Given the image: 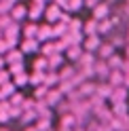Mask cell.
Instances as JSON below:
<instances>
[{
  "label": "cell",
  "mask_w": 129,
  "mask_h": 131,
  "mask_svg": "<svg viewBox=\"0 0 129 131\" xmlns=\"http://www.w3.org/2000/svg\"><path fill=\"white\" fill-rule=\"evenodd\" d=\"M32 68H34L36 72H47V70H49V66H47V57H42V55L36 57V61L32 63Z\"/></svg>",
  "instance_id": "4dcf8cb0"
},
{
  "label": "cell",
  "mask_w": 129,
  "mask_h": 131,
  "mask_svg": "<svg viewBox=\"0 0 129 131\" xmlns=\"http://www.w3.org/2000/svg\"><path fill=\"white\" fill-rule=\"evenodd\" d=\"M63 61H66L63 53H53L51 57H47V66H49V70H55V72L63 66Z\"/></svg>",
  "instance_id": "4fadbf2b"
},
{
  "label": "cell",
  "mask_w": 129,
  "mask_h": 131,
  "mask_svg": "<svg viewBox=\"0 0 129 131\" xmlns=\"http://www.w3.org/2000/svg\"><path fill=\"white\" fill-rule=\"evenodd\" d=\"M80 55H83V47L80 45H72V47H68L66 51H63V57H66L68 61H72V63H76Z\"/></svg>",
  "instance_id": "8fae6325"
},
{
  "label": "cell",
  "mask_w": 129,
  "mask_h": 131,
  "mask_svg": "<svg viewBox=\"0 0 129 131\" xmlns=\"http://www.w3.org/2000/svg\"><path fill=\"white\" fill-rule=\"evenodd\" d=\"M83 6H85V2L83 0H68V4H66V13H78V11H83Z\"/></svg>",
  "instance_id": "4316f807"
},
{
  "label": "cell",
  "mask_w": 129,
  "mask_h": 131,
  "mask_svg": "<svg viewBox=\"0 0 129 131\" xmlns=\"http://www.w3.org/2000/svg\"><path fill=\"white\" fill-rule=\"evenodd\" d=\"M47 131H55V129H53V127H51V129H47Z\"/></svg>",
  "instance_id": "ee69618b"
},
{
  "label": "cell",
  "mask_w": 129,
  "mask_h": 131,
  "mask_svg": "<svg viewBox=\"0 0 129 131\" xmlns=\"http://www.w3.org/2000/svg\"><path fill=\"white\" fill-rule=\"evenodd\" d=\"M125 57H129V42L125 45Z\"/></svg>",
  "instance_id": "ab89813d"
},
{
  "label": "cell",
  "mask_w": 129,
  "mask_h": 131,
  "mask_svg": "<svg viewBox=\"0 0 129 131\" xmlns=\"http://www.w3.org/2000/svg\"><path fill=\"white\" fill-rule=\"evenodd\" d=\"M4 63H6V68L17 66V63H23V53L19 51V49H11V51L4 55Z\"/></svg>",
  "instance_id": "52a82bcc"
},
{
  "label": "cell",
  "mask_w": 129,
  "mask_h": 131,
  "mask_svg": "<svg viewBox=\"0 0 129 131\" xmlns=\"http://www.w3.org/2000/svg\"><path fill=\"white\" fill-rule=\"evenodd\" d=\"M17 49H19L23 55H26V53H36V51H40V42H38L36 38H23Z\"/></svg>",
  "instance_id": "5b68a950"
},
{
  "label": "cell",
  "mask_w": 129,
  "mask_h": 131,
  "mask_svg": "<svg viewBox=\"0 0 129 131\" xmlns=\"http://www.w3.org/2000/svg\"><path fill=\"white\" fill-rule=\"evenodd\" d=\"M114 53H116V49L112 47L110 42H102V45H100V49L95 51V57H98V59H104V61H106L108 57H110V55H114Z\"/></svg>",
  "instance_id": "30bf717a"
},
{
  "label": "cell",
  "mask_w": 129,
  "mask_h": 131,
  "mask_svg": "<svg viewBox=\"0 0 129 131\" xmlns=\"http://www.w3.org/2000/svg\"><path fill=\"white\" fill-rule=\"evenodd\" d=\"M34 123H36V125H34L36 131H47V129H51V118H36Z\"/></svg>",
  "instance_id": "1f68e13d"
},
{
  "label": "cell",
  "mask_w": 129,
  "mask_h": 131,
  "mask_svg": "<svg viewBox=\"0 0 129 131\" xmlns=\"http://www.w3.org/2000/svg\"><path fill=\"white\" fill-rule=\"evenodd\" d=\"M95 53H87L83 51V55L78 57V61H76V68H93V63H95Z\"/></svg>",
  "instance_id": "7c38bea8"
},
{
  "label": "cell",
  "mask_w": 129,
  "mask_h": 131,
  "mask_svg": "<svg viewBox=\"0 0 129 131\" xmlns=\"http://www.w3.org/2000/svg\"><path fill=\"white\" fill-rule=\"evenodd\" d=\"M34 2H40V4H47V2H51V0H34Z\"/></svg>",
  "instance_id": "60d3db41"
},
{
  "label": "cell",
  "mask_w": 129,
  "mask_h": 131,
  "mask_svg": "<svg viewBox=\"0 0 129 131\" xmlns=\"http://www.w3.org/2000/svg\"><path fill=\"white\" fill-rule=\"evenodd\" d=\"M83 36H93V34H98V21H95L93 17L91 19H87V21H83Z\"/></svg>",
  "instance_id": "d6986e66"
},
{
  "label": "cell",
  "mask_w": 129,
  "mask_h": 131,
  "mask_svg": "<svg viewBox=\"0 0 129 131\" xmlns=\"http://www.w3.org/2000/svg\"><path fill=\"white\" fill-rule=\"evenodd\" d=\"M42 80H45V72H32V74H28V85L32 87H38V85H42Z\"/></svg>",
  "instance_id": "484cf974"
},
{
  "label": "cell",
  "mask_w": 129,
  "mask_h": 131,
  "mask_svg": "<svg viewBox=\"0 0 129 131\" xmlns=\"http://www.w3.org/2000/svg\"><path fill=\"white\" fill-rule=\"evenodd\" d=\"M123 72H129V57L123 59Z\"/></svg>",
  "instance_id": "74e56055"
},
{
  "label": "cell",
  "mask_w": 129,
  "mask_h": 131,
  "mask_svg": "<svg viewBox=\"0 0 129 131\" xmlns=\"http://www.w3.org/2000/svg\"><path fill=\"white\" fill-rule=\"evenodd\" d=\"M123 59H125L123 55L114 53V55H110L108 59H106V63H108V68H110V70H123Z\"/></svg>",
  "instance_id": "44dd1931"
},
{
  "label": "cell",
  "mask_w": 129,
  "mask_h": 131,
  "mask_svg": "<svg viewBox=\"0 0 129 131\" xmlns=\"http://www.w3.org/2000/svg\"><path fill=\"white\" fill-rule=\"evenodd\" d=\"M112 116H129V112H127V102H116V104H112Z\"/></svg>",
  "instance_id": "cb8c5ba5"
},
{
  "label": "cell",
  "mask_w": 129,
  "mask_h": 131,
  "mask_svg": "<svg viewBox=\"0 0 129 131\" xmlns=\"http://www.w3.org/2000/svg\"><path fill=\"white\" fill-rule=\"evenodd\" d=\"M112 95V87L108 83H98L95 85V97H100V100H110Z\"/></svg>",
  "instance_id": "2e32d148"
},
{
  "label": "cell",
  "mask_w": 129,
  "mask_h": 131,
  "mask_svg": "<svg viewBox=\"0 0 129 131\" xmlns=\"http://www.w3.org/2000/svg\"><path fill=\"white\" fill-rule=\"evenodd\" d=\"M61 100H63V95H61L59 89H49V93H47V97H45V104L49 106V108H53V106H57Z\"/></svg>",
  "instance_id": "9a60e30c"
},
{
  "label": "cell",
  "mask_w": 129,
  "mask_h": 131,
  "mask_svg": "<svg viewBox=\"0 0 129 131\" xmlns=\"http://www.w3.org/2000/svg\"><path fill=\"white\" fill-rule=\"evenodd\" d=\"M23 102H26V95L19 93V91H15V93L9 97V104H11V106H19V108H23Z\"/></svg>",
  "instance_id": "f546056e"
},
{
  "label": "cell",
  "mask_w": 129,
  "mask_h": 131,
  "mask_svg": "<svg viewBox=\"0 0 129 131\" xmlns=\"http://www.w3.org/2000/svg\"><path fill=\"white\" fill-rule=\"evenodd\" d=\"M45 6H47V4H40V2H34V0H32V4L28 6V19L36 23L40 17H42V13H45Z\"/></svg>",
  "instance_id": "8992f818"
},
{
  "label": "cell",
  "mask_w": 129,
  "mask_h": 131,
  "mask_svg": "<svg viewBox=\"0 0 129 131\" xmlns=\"http://www.w3.org/2000/svg\"><path fill=\"white\" fill-rule=\"evenodd\" d=\"M53 38V28L51 23H42V26H38V34H36V40L38 42H47V40Z\"/></svg>",
  "instance_id": "9c48e42d"
},
{
  "label": "cell",
  "mask_w": 129,
  "mask_h": 131,
  "mask_svg": "<svg viewBox=\"0 0 129 131\" xmlns=\"http://www.w3.org/2000/svg\"><path fill=\"white\" fill-rule=\"evenodd\" d=\"M23 131H36L34 127H26V129H23Z\"/></svg>",
  "instance_id": "b9f144b4"
},
{
  "label": "cell",
  "mask_w": 129,
  "mask_h": 131,
  "mask_svg": "<svg viewBox=\"0 0 129 131\" xmlns=\"http://www.w3.org/2000/svg\"><path fill=\"white\" fill-rule=\"evenodd\" d=\"M83 2H85V6H87V9H93V6L98 4L100 0H83Z\"/></svg>",
  "instance_id": "d590c367"
},
{
  "label": "cell",
  "mask_w": 129,
  "mask_h": 131,
  "mask_svg": "<svg viewBox=\"0 0 129 131\" xmlns=\"http://www.w3.org/2000/svg\"><path fill=\"white\" fill-rule=\"evenodd\" d=\"M11 83L15 87H26L28 85V72L21 70V72H15V74H11Z\"/></svg>",
  "instance_id": "7402d4cb"
},
{
  "label": "cell",
  "mask_w": 129,
  "mask_h": 131,
  "mask_svg": "<svg viewBox=\"0 0 129 131\" xmlns=\"http://www.w3.org/2000/svg\"><path fill=\"white\" fill-rule=\"evenodd\" d=\"M9 15H11V19L15 23H19L23 19H28V6L21 4V2H17V4H13V9L9 11Z\"/></svg>",
  "instance_id": "277c9868"
},
{
  "label": "cell",
  "mask_w": 129,
  "mask_h": 131,
  "mask_svg": "<svg viewBox=\"0 0 129 131\" xmlns=\"http://www.w3.org/2000/svg\"><path fill=\"white\" fill-rule=\"evenodd\" d=\"M6 63H4V55H0V70H4Z\"/></svg>",
  "instance_id": "f35d334b"
},
{
  "label": "cell",
  "mask_w": 129,
  "mask_h": 131,
  "mask_svg": "<svg viewBox=\"0 0 129 131\" xmlns=\"http://www.w3.org/2000/svg\"><path fill=\"white\" fill-rule=\"evenodd\" d=\"M108 74H110V68H108V63L104 61V59H95V63H93V76H98V78H108Z\"/></svg>",
  "instance_id": "ba28073f"
},
{
  "label": "cell",
  "mask_w": 129,
  "mask_h": 131,
  "mask_svg": "<svg viewBox=\"0 0 129 131\" xmlns=\"http://www.w3.org/2000/svg\"><path fill=\"white\" fill-rule=\"evenodd\" d=\"M40 53H42V57H51L53 53H57L55 42H53V40H47L45 45H40Z\"/></svg>",
  "instance_id": "83f0119b"
},
{
  "label": "cell",
  "mask_w": 129,
  "mask_h": 131,
  "mask_svg": "<svg viewBox=\"0 0 129 131\" xmlns=\"http://www.w3.org/2000/svg\"><path fill=\"white\" fill-rule=\"evenodd\" d=\"M100 45H102V36H100V34L85 36V38H83V42H80L83 51H87V53H95V51L100 49Z\"/></svg>",
  "instance_id": "3957f363"
},
{
  "label": "cell",
  "mask_w": 129,
  "mask_h": 131,
  "mask_svg": "<svg viewBox=\"0 0 129 131\" xmlns=\"http://www.w3.org/2000/svg\"><path fill=\"white\" fill-rule=\"evenodd\" d=\"M80 30H83V21H80L78 17L68 21V32H80Z\"/></svg>",
  "instance_id": "d6a6232c"
},
{
  "label": "cell",
  "mask_w": 129,
  "mask_h": 131,
  "mask_svg": "<svg viewBox=\"0 0 129 131\" xmlns=\"http://www.w3.org/2000/svg\"><path fill=\"white\" fill-rule=\"evenodd\" d=\"M47 93H49V89H47L45 85H38V87H34V97H32V100L34 102H45Z\"/></svg>",
  "instance_id": "f1b7e54d"
},
{
  "label": "cell",
  "mask_w": 129,
  "mask_h": 131,
  "mask_svg": "<svg viewBox=\"0 0 129 131\" xmlns=\"http://www.w3.org/2000/svg\"><path fill=\"white\" fill-rule=\"evenodd\" d=\"M36 34H38V23H34V21H30V23H26V26L21 28V36L23 38H36Z\"/></svg>",
  "instance_id": "603a6c76"
},
{
  "label": "cell",
  "mask_w": 129,
  "mask_h": 131,
  "mask_svg": "<svg viewBox=\"0 0 129 131\" xmlns=\"http://www.w3.org/2000/svg\"><path fill=\"white\" fill-rule=\"evenodd\" d=\"M53 38H61V36H66L68 34V23H63V21H57V23H53Z\"/></svg>",
  "instance_id": "d4e9b609"
},
{
  "label": "cell",
  "mask_w": 129,
  "mask_h": 131,
  "mask_svg": "<svg viewBox=\"0 0 129 131\" xmlns=\"http://www.w3.org/2000/svg\"><path fill=\"white\" fill-rule=\"evenodd\" d=\"M110 11H112V9H110V4L106 2V0H100V2L91 9V17H93L95 21L108 19V17H110Z\"/></svg>",
  "instance_id": "6da1fadb"
},
{
  "label": "cell",
  "mask_w": 129,
  "mask_h": 131,
  "mask_svg": "<svg viewBox=\"0 0 129 131\" xmlns=\"http://www.w3.org/2000/svg\"><path fill=\"white\" fill-rule=\"evenodd\" d=\"M61 9H59V6L57 4H53V2H49V4H47L45 6V13H42V17L47 19V23H51V26H53V23H57L59 21V17H61Z\"/></svg>",
  "instance_id": "7a4b0ae2"
},
{
  "label": "cell",
  "mask_w": 129,
  "mask_h": 131,
  "mask_svg": "<svg viewBox=\"0 0 129 131\" xmlns=\"http://www.w3.org/2000/svg\"><path fill=\"white\" fill-rule=\"evenodd\" d=\"M108 42L114 47V49H123V47L127 45V36L123 34V32H114V34L110 36V40H108Z\"/></svg>",
  "instance_id": "ffe728a7"
},
{
  "label": "cell",
  "mask_w": 129,
  "mask_h": 131,
  "mask_svg": "<svg viewBox=\"0 0 129 131\" xmlns=\"http://www.w3.org/2000/svg\"><path fill=\"white\" fill-rule=\"evenodd\" d=\"M123 87L129 89V72H123Z\"/></svg>",
  "instance_id": "8d00e7d4"
},
{
  "label": "cell",
  "mask_w": 129,
  "mask_h": 131,
  "mask_svg": "<svg viewBox=\"0 0 129 131\" xmlns=\"http://www.w3.org/2000/svg\"><path fill=\"white\" fill-rule=\"evenodd\" d=\"M42 85L47 87V89H55L59 85V74L55 70H47L45 72V80H42Z\"/></svg>",
  "instance_id": "5bb4252c"
},
{
  "label": "cell",
  "mask_w": 129,
  "mask_h": 131,
  "mask_svg": "<svg viewBox=\"0 0 129 131\" xmlns=\"http://www.w3.org/2000/svg\"><path fill=\"white\" fill-rule=\"evenodd\" d=\"M51 2H53V4H57L59 9L63 11V9H66V4H68V0H51Z\"/></svg>",
  "instance_id": "e575fe53"
},
{
  "label": "cell",
  "mask_w": 129,
  "mask_h": 131,
  "mask_svg": "<svg viewBox=\"0 0 129 131\" xmlns=\"http://www.w3.org/2000/svg\"><path fill=\"white\" fill-rule=\"evenodd\" d=\"M0 131H11V129H4V127H0Z\"/></svg>",
  "instance_id": "7bdbcfd3"
},
{
  "label": "cell",
  "mask_w": 129,
  "mask_h": 131,
  "mask_svg": "<svg viewBox=\"0 0 129 131\" xmlns=\"http://www.w3.org/2000/svg\"><path fill=\"white\" fill-rule=\"evenodd\" d=\"M116 102H127V87H112L110 104H116Z\"/></svg>",
  "instance_id": "ac0fdd59"
},
{
  "label": "cell",
  "mask_w": 129,
  "mask_h": 131,
  "mask_svg": "<svg viewBox=\"0 0 129 131\" xmlns=\"http://www.w3.org/2000/svg\"><path fill=\"white\" fill-rule=\"evenodd\" d=\"M106 83L110 87H123V70H110Z\"/></svg>",
  "instance_id": "e0dca14e"
},
{
  "label": "cell",
  "mask_w": 129,
  "mask_h": 131,
  "mask_svg": "<svg viewBox=\"0 0 129 131\" xmlns=\"http://www.w3.org/2000/svg\"><path fill=\"white\" fill-rule=\"evenodd\" d=\"M6 83H11V72L4 68V70H0V87L6 85Z\"/></svg>",
  "instance_id": "836d02e7"
}]
</instances>
